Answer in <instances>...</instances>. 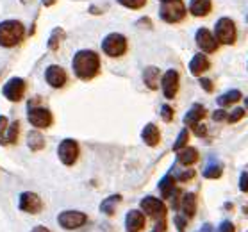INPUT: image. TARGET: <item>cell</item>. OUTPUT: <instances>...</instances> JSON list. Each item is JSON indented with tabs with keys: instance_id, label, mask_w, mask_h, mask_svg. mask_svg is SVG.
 <instances>
[{
	"instance_id": "obj_4",
	"label": "cell",
	"mask_w": 248,
	"mask_h": 232,
	"mask_svg": "<svg viewBox=\"0 0 248 232\" xmlns=\"http://www.w3.org/2000/svg\"><path fill=\"white\" fill-rule=\"evenodd\" d=\"M102 50L109 57H122L127 52V38L118 32L108 34L102 41Z\"/></svg>"
},
{
	"instance_id": "obj_20",
	"label": "cell",
	"mask_w": 248,
	"mask_h": 232,
	"mask_svg": "<svg viewBox=\"0 0 248 232\" xmlns=\"http://www.w3.org/2000/svg\"><path fill=\"white\" fill-rule=\"evenodd\" d=\"M143 82L148 86V90H157L161 84V72L155 66H148L143 70Z\"/></svg>"
},
{
	"instance_id": "obj_44",
	"label": "cell",
	"mask_w": 248,
	"mask_h": 232,
	"mask_svg": "<svg viewBox=\"0 0 248 232\" xmlns=\"http://www.w3.org/2000/svg\"><path fill=\"white\" fill-rule=\"evenodd\" d=\"M202 232H213V227H211V225L207 223V225H203V227H202Z\"/></svg>"
},
{
	"instance_id": "obj_45",
	"label": "cell",
	"mask_w": 248,
	"mask_h": 232,
	"mask_svg": "<svg viewBox=\"0 0 248 232\" xmlns=\"http://www.w3.org/2000/svg\"><path fill=\"white\" fill-rule=\"evenodd\" d=\"M245 106H247V109H248V98H247V100H245Z\"/></svg>"
},
{
	"instance_id": "obj_1",
	"label": "cell",
	"mask_w": 248,
	"mask_h": 232,
	"mask_svg": "<svg viewBox=\"0 0 248 232\" xmlns=\"http://www.w3.org/2000/svg\"><path fill=\"white\" fill-rule=\"evenodd\" d=\"M74 74L82 80H90L100 72V57L93 50H79L72 59Z\"/></svg>"
},
{
	"instance_id": "obj_15",
	"label": "cell",
	"mask_w": 248,
	"mask_h": 232,
	"mask_svg": "<svg viewBox=\"0 0 248 232\" xmlns=\"http://www.w3.org/2000/svg\"><path fill=\"white\" fill-rule=\"evenodd\" d=\"M45 80L48 86L59 90V88H62V86L66 84V72H64L61 66L52 64V66H48V68L45 70Z\"/></svg>"
},
{
	"instance_id": "obj_13",
	"label": "cell",
	"mask_w": 248,
	"mask_h": 232,
	"mask_svg": "<svg viewBox=\"0 0 248 232\" xmlns=\"http://www.w3.org/2000/svg\"><path fill=\"white\" fill-rule=\"evenodd\" d=\"M161 86H163V93L166 98H175L177 91H179V72L177 70H168L161 77Z\"/></svg>"
},
{
	"instance_id": "obj_28",
	"label": "cell",
	"mask_w": 248,
	"mask_h": 232,
	"mask_svg": "<svg viewBox=\"0 0 248 232\" xmlns=\"http://www.w3.org/2000/svg\"><path fill=\"white\" fill-rule=\"evenodd\" d=\"M62 36H64L62 29L57 27L52 31V36L48 38V48H50V50H57V48H59V43H61Z\"/></svg>"
},
{
	"instance_id": "obj_35",
	"label": "cell",
	"mask_w": 248,
	"mask_h": 232,
	"mask_svg": "<svg viewBox=\"0 0 248 232\" xmlns=\"http://www.w3.org/2000/svg\"><path fill=\"white\" fill-rule=\"evenodd\" d=\"M200 86H202V88L207 91V93H211V91L215 90V84H213V80L205 79V77H202V79H200Z\"/></svg>"
},
{
	"instance_id": "obj_46",
	"label": "cell",
	"mask_w": 248,
	"mask_h": 232,
	"mask_svg": "<svg viewBox=\"0 0 248 232\" xmlns=\"http://www.w3.org/2000/svg\"><path fill=\"white\" fill-rule=\"evenodd\" d=\"M152 232H157V231H155V229H154V231H152Z\"/></svg>"
},
{
	"instance_id": "obj_30",
	"label": "cell",
	"mask_w": 248,
	"mask_h": 232,
	"mask_svg": "<svg viewBox=\"0 0 248 232\" xmlns=\"http://www.w3.org/2000/svg\"><path fill=\"white\" fill-rule=\"evenodd\" d=\"M221 173H223V168H221L220 164H211V166H207L203 170V177L205 179H220Z\"/></svg>"
},
{
	"instance_id": "obj_24",
	"label": "cell",
	"mask_w": 248,
	"mask_h": 232,
	"mask_svg": "<svg viewBox=\"0 0 248 232\" xmlns=\"http://www.w3.org/2000/svg\"><path fill=\"white\" fill-rule=\"evenodd\" d=\"M159 191L163 195V198H170L177 189H175V177L166 175L163 177V181L159 182Z\"/></svg>"
},
{
	"instance_id": "obj_39",
	"label": "cell",
	"mask_w": 248,
	"mask_h": 232,
	"mask_svg": "<svg viewBox=\"0 0 248 232\" xmlns=\"http://www.w3.org/2000/svg\"><path fill=\"white\" fill-rule=\"evenodd\" d=\"M213 120H215V122H223V120H227V113L223 109H218V111L213 113Z\"/></svg>"
},
{
	"instance_id": "obj_38",
	"label": "cell",
	"mask_w": 248,
	"mask_h": 232,
	"mask_svg": "<svg viewBox=\"0 0 248 232\" xmlns=\"http://www.w3.org/2000/svg\"><path fill=\"white\" fill-rule=\"evenodd\" d=\"M175 225H177L179 232H184L186 231V218H182V216H175Z\"/></svg>"
},
{
	"instance_id": "obj_33",
	"label": "cell",
	"mask_w": 248,
	"mask_h": 232,
	"mask_svg": "<svg viewBox=\"0 0 248 232\" xmlns=\"http://www.w3.org/2000/svg\"><path fill=\"white\" fill-rule=\"evenodd\" d=\"M161 116H163L164 122H171L173 120V109L170 108V106H163L161 108Z\"/></svg>"
},
{
	"instance_id": "obj_40",
	"label": "cell",
	"mask_w": 248,
	"mask_h": 232,
	"mask_svg": "<svg viewBox=\"0 0 248 232\" xmlns=\"http://www.w3.org/2000/svg\"><path fill=\"white\" fill-rule=\"evenodd\" d=\"M193 130H195V134H197L198 138H203L205 134H207V127H205V125H200V124H198L197 127H193Z\"/></svg>"
},
{
	"instance_id": "obj_21",
	"label": "cell",
	"mask_w": 248,
	"mask_h": 232,
	"mask_svg": "<svg viewBox=\"0 0 248 232\" xmlns=\"http://www.w3.org/2000/svg\"><path fill=\"white\" fill-rule=\"evenodd\" d=\"M213 9V4H211V0H191L189 2V13H191L193 16H207L209 13Z\"/></svg>"
},
{
	"instance_id": "obj_10",
	"label": "cell",
	"mask_w": 248,
	"mask_h": 232,
	"mask_svg": "<svg viewBox=\"0 0 248 232\" xmlns=\"http://www.w3.org/2000/svg\"><path fill=\"white\" fill-rule=\"evenodd\" d=\"M27 118H29V124L36 127V129H46V127H50L54 118H52V113L48 111L46 108H29V113H27Z\"/></svg>"
},
{
	"instance_id": "obj_11",
	"label": "cell",
	"mask_w": 248,
	"mask_h": 232,
	"mask_svg": "<svg viewBox=\"0 0 248 232\" xmlns=\"http://www.w3.org/2000/svg\"><path fill=\"white\" fill-rule=\"evenodd\" d=\"M18 207L23 213H29V215H38L43 207V202L41 198L32 191H23L20 195V200H18Z\"/></svg>"
},
{
	"instance_id": "obj_16",
	"label": "cell",
	"mask_w": 248,
	"mask_h": 232,
	"mask_svg": "<svg viewBox=\"0 0 248 232\" xmlns=\"http://www.w3.org/2000/svg\"><path fill=\"white\" fill-rule=\"evenodd\" d=\"M141 139L145 141V145L148 147H157L159 141H161V132H159L157 125L155 124H148L143 127V132H141Z\"/></svg>"
},
{
	"instance_id": "obj_42",
	"label": "cell",
	"mask_w": 248,
	"mask_h": 232,
	"mask_svg": "<svg viewBox=\"0 0 248 232\" xmlns=\"http://www.w3.org/2000/svg\"><path fill=\"white\" fill-rule=\"evenodd\" d=\"M31 232H52V231L50 229H46V227H43V225H38V227H34Z\"/></svg>"
},
{
	"instance_id": "obj_5",
	"label": "cell",
	"mask_w": 248,
	"mask_h": 232,
	"mask_svg": "<svg viewBox=\"0 0 248 232\" xmlns=\"http://www.w3.org/2000/svg\"><path fill=\"white\" fill-rule=\"evenodd\" d=\"M215 38L221 45H234L236 43V25L231 18H220L216 22Z\"/></svg>"
},
{
	"instance_id": "obj_17",
	"label": "cell",
	"mask_w": 248,
	"mask_h": 232,
	"mask_svg": "<svg viewBox=\"0 0 248 232\" xmlns=\"http://www.w3.org/2000/svg\"><path fill=\"white\" fill-rule=\"evenodd\" d=\"M203 118H205V108H203L202 104H195V106L186 113V116H184V124L193 129V127H197Z\"/></svg>"
},
{
	"instance_id": "obj_19",
	"label": "cell",
	"mask_w": 248,
	"mask_h": 232,
	"mask_svg": "<svg viewBox=\"0 0 248 232\" xmlns=\"http://www.w3.org/2000/svg\"><path fill=\"white\" fill-rule=\"evenodd\" d=\"M209 66H211V62L205 57V54H195L193 59L189 61V72L193 75H202L205 70H209Z\"/></svg>"
},
{
	"instance_id": "obj_9",
	"label": "cell",
	"mask_w": 248,
	"mask_h": 232,
	"mask_svg": "<svg viewBox=\"0 0 248 232\" xmlns=\"http://www.w3.org/2000/svg\"><path fill=\"white\" fill-rule=\"evenodd\" d=\"M25 90H27V84L25 80L20 79V77H13L6 82L4 90H2V95L6 96L9 102H20L25 95Z\"/></svg>"
},
{
	"instance_id": "obj_6",
	"label": "cell",
	"mask_w": 248,
	"mask_h": 232,
	"mask_svg": "<svg viewBox=\"0 0 248 232\" xmlns=\"http://www.w3.org/2000/svg\"><path fill=\"white\" fill-rule=\"evenodd\" d=\"M57 157H59V161L62 164H66V166L75 164V161L79 157V143L75 141V139H72V138L62 139L59 143V147H57Z\"/></svg>"
},
{
	"instance_id": "obj_36",
	"label": "cell",
	"mask_w": 248,
	"mask_h": 232,
	"mask_svg": "<svg viewBox=\"0 0 248 232\" xmlns=\"http://www.w3.org/2000/svg\"><path fill=\"white\" fill-rule=\"evenodd\" d=\"M239 189L243 193H248V171H245L241 175V179H239Z\"/></svg>"
},
{
	"instance_id": "obj_32",
	"label": "cell",
	"mask_w": 248,
	"mask_h": 232,
	"mask_svg": "<svg viewBox=\"0 0 248 232\" xmlns=\"http://www.w3.org/2000/svg\"><path fill=\"white\" fill-rule=\"evenodd\" d=\"M243 116H245V109L236 108L231 114H229V116H227V122H229V124H236V122H239Z\"/></svg>"
},
{
	"instance_id": "obj_31",
	"label": "cell",
	"mask_w": 248,
	"mask_h": 232,
	"mask_svg": "<svg viewBox=\"0 0 248 232\" xmlns=\"http://www.w3.org/2000/svg\"><path fill=\"white\" fill-rule=\"evenodd\" d=\"M118 4L127 9H141L147 4V0H118Z\"/></svg>"
},
{
	"instance_id": "obj_26",
	"label": "cell",
	"mask_w": 248,
	"mask_h": 232,
	"mask_svg": "<svg viewBox=\"0 0 248 232\" xmlns=\"http://www.w3.org/2000/svg\"><path fill=\"white\" fill-rule=\"evenodd\" d=\"M27 145L31 150H41V148L45 147V138H43L41 132L32 130V132H29L27 136Z\"/></svg>"
},
{
	"instance_id": "obj_12",
	"label": "cell",
	"mask_w": 248,
	"mask_h": 232,
	"mask_svg": "<svg viewBox=\"0 0 248 232\" xmlns=\"http://www.w3.org/2000/svg\"><path fill=\"white\" fill-rule=\"evenodd\" d=\"M195 40H197V45L200 50H203L205 54H213L216 52L218 48V41H216L215 34L209 31V29L202 27L197 31V36H195Z\"/></svg>"
},
{
	"instance_id": "obj_41",
	"label": "cell",
	"mask_w": 248,
	"mask_h": 232,
	"mask_svg": "<svg viewBox=\"0 0 248 232\" xmlns=\"http://www.w3.org/2000/svg\"><path fill=\"white\" fill-rule=\"evenodd\" d=\"M7 125H9V120H7V116H4V114H0V136L6 132Z\"/></svg>"
},
{
	"instance_id": "obj_25",
	"label": "cell",
	"mask_w": 248,
	"mask_h": 232,
	"mask_svg": "<svg viewBox=\"0 0 248 232\" xmlns=\"http://www.w3.org/2000/svg\"><path fill=\"white\" fill-rule=\"evenodd\" d=\"M120 202H122V197H120V195H111V197H108L100 204V211L104 213V215L113 216L114 209H116V205H118Z\"/></svg>"
},
{
	"instance_id": "obj_47",
	"label": "cell",
	"mask_w": 248,
	"mask_h": 232,
	"mask_svg": "<svg viewBox=\"0 0 248 232\" xmlns=\"http://www.w3.org/2000/svg\"><path fill=\"white\" fill-rule=\"evenodd\" d=\"M247 20H248V18H247Z\"/></svg>"
},
{
	"instance_id": "obj_22",
	"label": "cell",
	"mask_w": 248,
	"mask_h": 232,
	"mask_svg": "<svg viewBox=\"0 0 248 232\" xmlns=\"http://www.w3.org/2000/svg\"><path fill=\"white\" fill-rule=\"evenodd\" d=\"M181 207L186 218H193L195 213H197V197L193 193H186L181 200Z\"/></svg>"
},
{
	"instance_id": "obj_3",
	"label": "cell",
	"mask_w": 248,
	"mask_h": 232,
	"mask_svg": "<svg viewBox=\"0 0 248 232\" xmlns=\"http://www.w3.org/2000/svg\"><path fill=\"white\" fill-rule=\"evenodd\" d=\"M159 16L166 23H179L186 16V7L182 0H163L159 7Z\"/></svg>"
},
{
	"instance_id": "obj_2",
	"label": "cell",
	"mask_w": 248,
	"mask_h": 232,
	"mask_svg": "<svg viewBox=\"0 0 248 232\" xmlns=\"http://www.w3.org/2000/svg\"><path fill=\"white\" fill-rule=\"evenodd\" d=\"M25 36V27L18 20H4L0 22V46L13 48L22 43Z\"/></svg>"
},
{
	"instance_id": "obj_14",
	"label": "cell",
	"mask_w": 248,
	"mask_h": 232,
	"mask_svg": "<svg viewBox=\"0 0 248 232\" xmlns=\"http://www.w3.org/2000/svg\"><path fill=\"white\" fill-rule=\"evenodd\" d=\"M145 223H147V216H145L143 211L132 209L125 216V231L127 232L143 231V229H145Z\"/></svg>"
},
{
	"instance_id": "obj_27",
	"label": "cell",
	"mask_w": 248,
	"mask_h": 232,
	"mask_svg": "<svg viewBox=\"0 0 248 232\" xmlns=\"http://www.w3.org/2000/svg\"><path fill=\"white\" fill-rule=\"evenodd\" d=\"M239 98H241L239 90H232L225 95L218 96V104H220V108H229V106H234L236 102H239Z\"/></svg>"
},
{
	"instance_id": "obj_23",
	"label": "cell",
	"mask_w": 248,
	"mask_h": 232,
	"mask_svg": "<svg viewBox=\"0 0 248 232\" xmlns=\"http://www.w3.org/2000/svg\"><path fill=\"white\" fill-rule=\"evenodd\" d=\"M177 159L181 164H186V166H191L198 161V150L193 147H184L182 150L177 152Z\"/></svg>"
},
{
	"instance_id": "obj_43",
	"label": "cell",
	"mask_w": 248,
	"mask_h": 232,
	"mask_svg": "<svg viewBox=\"0 0 248 232\" xmlns=\"http://www.w3.org/2000/svg\"><path fill=\"white\" fill-rule=\"evenodd\" d=\"M54 4H56V0H43V6H54Z\"/></svg>"
},
{
	"instance_id": "obj_7",
	"label": "cell",
	"mask_w": 248,
	"mask_h": 232,
	"mask_svg": "<svg viewBox=\"0 0 248 232\" xmlns=\"http://www.w3.org/2000/svg\"><path fill=\"white\" fill-rule=\"evenodd\" d=\"M141 211L145 213V216L152 218V220H164L166 216V205L163 204L161 198L155 197H145L141 200Z\"/></svg>"
},
{
	"instance_id": "obj_37",
	"label": "cell",
	"mask_w": 248,
	"mask_h": 232,
	"mask_svg": "<svg viewBox=\"0 0 248 232\" xmlns=\"http://www.w3.org/2000/svg\"><path fill=\"white\" fill-rule=\"evenodd\" d=\"M220 232H236V227H234V223H231L229 220H225V221H221Z\"/></svg>"
},
{
	"instance_id": "obj_29",
	"label": "cell",
	"mask_w": 248,
	"mask_h": 232,
	"mask_svg": "<svg viewBox=\"0 0 248 232\" xmlns=\"http://www.w3.org/2000/svg\"><path fill=\"white\" fill-rule=\"evenodd\" d=\"M187 139H189V130L182 129L181 132H179V138H177V141H175V145H173L175 152H179V150H182L184 147H187Z\"/></svg>"
},
{
	"instance_id": "obj_18",
	"label": "cell",
	"mask_w": 248,
	"mask_h": 232,
	"mask_svg": "<svg viewBox=\"0 0 248 232\" xmlns=\"http://www.w3.org/2000/svg\"><path fill=\"white\" fill-rule=\"evenodd\" d=\"M18 134H20V122H13L7 125L6 132L0 136V145L2 147H9L18 141Z\"/></svg>"
},
{
	"instance_id": "obj_34",
	"label": "cell",
	"mask_w": 248,
	"mask_h": 232,
	"mask_svg": "<svg viewBox=\"0 0 248 232\" xmlns=\"http://www.w3.org/2000/svg\"><path fill=\"white\" fill-rule=\"evenodd\" d=\"M193 175H195V171H193V170L181 171V173H177V181L186 182V181H189V179H193Z\"/></svg>"
},
{
	"instance_id": "obj_8",
	"label": "cell",
	"mask_w": 248,
	"mask_h": 232,
	"mask_svg": "<svg viewBox=\"0 0 248 232\" xmlns=\"http://www.w3.org/2000/svg\"><path fill=\"white\" fill-rule=\"evenodd\" d=\"M88 221V216L84 215V213H80V211H62V213H59V216H57V223H59V227H62V229H66V231H74V229H79V227H82Z\"/></svg>"
}]
</instances>
